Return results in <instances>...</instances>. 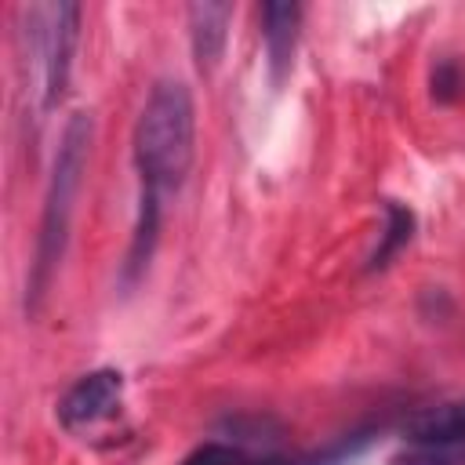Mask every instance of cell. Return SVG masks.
<instances>
[{
    "mask_svg": "<svg viewBox=\"0 0 465 465\" xmlns=\"http://www.w3.org/2000/svg\"><path fill=\"white\" fill-rule=\"evenodd\" d=\"M22 15H25L22 36L29 40V58L36 62L40 109L47 113L62 98V91L69 84L80 7L76 4H44V7H25Z\"/></svg>",
    "mask_w": 465,
    "mask_h": 465,
    "instance_id": "3957f363",
    "label": "cell"
},
{
    "mask_svg": "<svg viewBox=\"0 0 465 465\" xmlns=\"http://www.w3.org/2000/svg\"><path fill=\"white\" fill-rule=\"evenodd\" d=\"M134 171H138V225L127 254V276L142 272L149 265L156 229H160V211L163 196L178 193L189 167H193V149H196V109L193 94L182 80H160L138 120H134Z\"/></svg>",
    "mask_w": 465,
    "mask_h": 465,
    "instance_id": "6da1fadb",
    "label": "cell"
},
{
    "mask_svg": "<svg viewBox=\"0 0 465 465\" xmlns=\"http://www.w3.org/2000/svg\"><path fill=\"white\" fill-rule=\"evenodd\" d=\"M87 149H91V116L73 113V120L62 131L58 156L51 167L47 196H44V214H40V236H36V258H33V276H29V305H36L58 269V258L65 251L69 236V218H73V200L87 167Z\"/></svg>",
    "mask_w": 465,
    "mask_h": 465,
    "instance_id": "7a4b0ae2",
    "label": "cell"
},
{
    "mask_svg": "<svg viewBox=\"0 0 465 465\" xmlns=\"http://www.w3.org/2000/svg\"><path fill=\"white\" fill-rule=\"evenodd\" d=\"M403 440L414 447H440V450L461 447L465 443V400L418 411L414 418L403 421Z\"/></svg>",
    "mask_w": 465,
    "mask_h": 465,
    "instance_id": "5b68a950",
    "label": "cell"
},
{
    "mask_svg": "<svg viewBox=\"0 0 465 465\" xmlns=\"http://www.w3.org/2000/svg\"><path fill=\"white\" fill-rule=\"evenodd\" d=\"M389 465H454V454L440 450V447H414V443H407V450L392 454Z\"/></svg>",
    "mask_w": 465,
    "mask_h": 465,
    "instance_id": "30bf717a",
    "label": "cell"
},
{
    "mask_svg": "<svg viewBox=\"0 0 465 465\" xmlns=\"http://www.w3.org/2000/svg\"><path fill=\"white\" fill-rule=\"evenodd\" d=\"M229 22H232V4H193L189 7V40L200 69H214L225 40H229Z\"/></svg>",
    "mask_w": 465,
    "mask_h": 465,
    "instance_id": "52a82bcc",
    "label": "cell"
},
{
    "mask_svg": "<svg viewBox=\"0 0 465 465\" xmlns=\"http://www.w3.org/2000/svg\"><path fill=\"white\" fill-rule=\"evenodd\" d=\"M178 465H247V450L236 443H222V440H207L200 447H193Z\"/></svg>",
    "mask_w": 465,
    "mask_h": 465,
    "instance_id": "9c48e42d",
    "label": "cell"
},
{
    "mask_svg": "<svg viewBox=\"0 0 465 465\" xmlns=\"http://www.w3.org/2000/svg\"><path fill=\"white\" fill-rule=\"evenodd\" d=\"M298 25H302V7L298 4H265L262 7V40H265L272 84H283V76L294 65Z\"/></svg>",
    "mask_w": 465,
    "mask_h": 465,
    "instance_id": "8992f818",
    "label": "cell"
},
{
    "mask_svg": "<svg viewBox=\"0 0 465 465\" xmlns=\"http://www.w3.org/2000/svg\"><path fill=\"white\" fill-rule=\"evenodd\" d=\"M411 232H414V214H411L407 207H400L396 200H389V203H385V232H381V240H378V247H374V254H371V269L389 265V258H392L400 247L411 243Z\"/></svg>",
    "mask_w": 465,
    "mask_h": 465,
    "instance_id": "ba28073f",
    "label": "cell"
},
{
    "mask_svg": "<svg viewBox=\"0 0 465 465\" xmlns=\"http://www.w3.org/2000/svg\"><path fill=\"white\" fill-rule=\"evenodd\" d=\"M124 403V374L113 367H98L80 374L65 396L58 400V421L69 432H91L120 414Z\"/></svg>",
    "mask_w": 465,
    "mask_h": 465,
    "instance_id": "277c9868",
    "label": "cell"
}]
</instances>
